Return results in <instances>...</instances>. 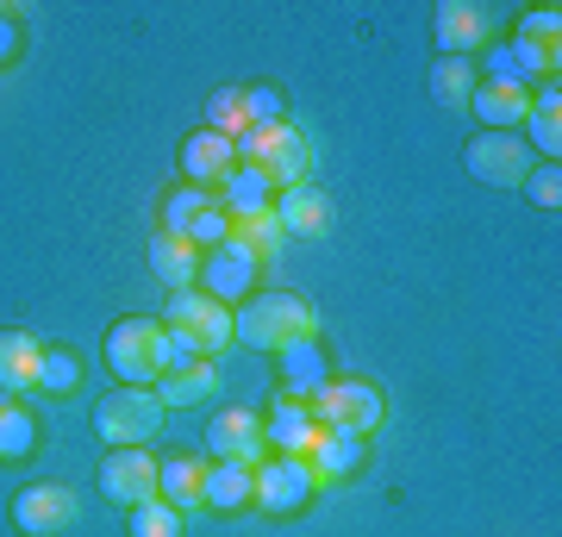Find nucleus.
I'll return each mask as SVG.
<instances>
[{
	"label": "nucleus",
	"instance_id": "obj_1",
	"mask_svg": "<svg viewBox=\"0 0 562 537\" xmlns=\"http://www.w3.org/2000/svg\"><path fill=\"white\" fill-rule=\"evenodd\" d=\"M301 338H319V313L313 300L288 294V288H269V294H250L232 313V344H250V350H288Z\"/></svg>",
	"mask_w": 562,
	"mask_h": 537
},
{
	"label": "nucleus",
	"instance_id": "obj_2",
	"mask_svg": "<svg viewBox=\"0 0 562 537\" xmlns=\"http://www.w3.org/2000/svg\"><path fill=\"white\" fill-rule=\"evenodd\" d=\"M106 369L125 388H157L162 381V318H120L106 332Z\"/></svg>",
	"mask_w": 562,
	"mask_h": 537
},
{
	"label": "nucleus",
	"instance_id": "obj_3",
	"mask_svg": "<svg viewBox=\"0 0 562 537\" xmlns=\"http://www.w3.org/2000/svg\"><path fill=\"white\" fill-rule=\"evenodd\" d=\"M162 406L150 388H113V394L94 406V432H101L113 450H125V444H144V438H157L162 432Z\"/></svg>",
	"mask_w": 562,
	"mask_h": 537
},
{
	"label": "nucleus",
	"instance_id": "obj_4",
	"mask_svg": "<svg viewBox=\"0 0 562 537\" xmlns=\"http://www.w3.org/2000/svg\"><path fill=\"white\" fill-rule=\"evenodd\" d=\"M306 413L319 418L325 432H357V438H369L375 425H382V394L369 388V381H325L319 394L306 400Z\"/></svg>",
	"mask_w": 562,
	"mask_h": 537
},
{
	"label": "nucleus",
	"instance_id": "obj_5",
	"mask_svg": "<svg viewBox=\"0 0 562 537\" xmlns=\"http://www.w3.org/2000/svg\"><path fill=\"white\" fill-rule=\"evenodd\" d=\"M162 325H169V332H181V338L194 344L206 362L220 357L225 344H232V306H220L213 294H194V288L169 294V313H162Z\"/></svg>",
	"mask_w": 562,
	"mask_h": 537
},
{
	"label": "nucleus",
	"instance_id": "obj_6",
	"mask_svg": "<svg viewBox=\"0 0 562 537\" xmlns=\"http://www.w3.org/2000/svg\"><path fill=\"white\" fill-rule=\"evenodd\" d=\"M562 13L557 7H531L519 20V32H513V57H519V69H525V88H543V81H557V63H562Z\"/></svg>",
	"mask_w": 562,
	"mask_h": 537
},
{
	"label": "nucleus",
	"instance_id": "obj_7",
	"mask_svg": "<svg viewBox=\"0 0 562 537\" xmlns=\"http://www.w3.org/2000/svg\"><path fill=\"white\" fill-rule=\"evenodd\" d=\"M313 488H319L313 462H301V457H262L257 462V500H250V506H262V513H301L306 500H313Z\"/></svg>",
	"mask_w": 562,
	"mask_h": 537
},
{
	"label": "nucleus",
	"instance_id": "obj_8",
	"mask_svg": "<svg viewBox=\"0 0 562 537\" xmlns=\"http://www.w3.org/2000/svg\"><path fill=\"white\" fill-rule=\"evenodd\" d=\"M13 525H20L25 537H63L76 525V494H69L63 481H32V488H20V500H13Z\"/></svg>",
	"mask_w": 562,
	"mask_h": 537
},
{
	"label": "nucleus",
	"instance_id": "obj_9",
	"mask_svg": "<svg viewBox=\"0 0 562 537\" xmlns=\"http://www.w3.org/2000/svg\"><path fill=\"white\" fill-rule=\"evenodd\" d=\"M206 450H213V462H250V469H257V462L269 457L262 418L250 413V406H225V413L206 425Z\"/></svg>",
	"mask_w": 562,
	"mask_h": 537
},
{
	"label": "nucleus",
	"instance_id": "obj_10",
	"mask_svg": "<svg viewBox=\"0 0 562 537\" xmlns=\"http://www.w3.org/2000/svg\"><path fill=\"white\" fill-rule=\"evenodd\" d=\"M101 494L120 500V506H144V500H157V457H150L144 444L113 450V457L101 462Z\"/></svg>",
	"mask_w": 562,
	"mask_h": 537
},
{
	"label": "nucleus",
	"instance_id": "obj_11",
	"mask_svg": "<svg viewBox=\"0 0 562 537\" xmlns=\"http://www.w3.org/2000/svg\"><path fill=\"white\" fill-rule=\"evenodd\" d=\"M469 176L487 181V188H519V181L531 176V157H525L519 138L482 132V138H469Z\"/></svg>",
	"mask_w": 562,
	"mask_h": 537
},
{
	"label": "nucleus",
	"instance_id": "obj_12",
	"mask_svg": "<svg viewBox=\"0 0 562 537\" xmlns=\"http://www.w3.org/2000/svg\"><path fill=\"white\" fill-rule=\"evenodd\" d=\"M257 269L262 262L250 257V250H238V244H220V250H201V288L220 306H232V300H250V288H257Z\"/></svg>",
	"mask_w": 562,
	"mask_h": 537
},
{
	"label": "nucleus",
	"instance_id": "obj_13",
	"mask_svg": "<svg viewBox=\"0 0 562 537\" xmlns=\"http://www.w3.org/2000/svg\"><path fill=\"white\" fill-rule=\"evenodd\" d=\"M262 438L276 444V457H313V450H319V438H325V425L313 413H306V400H288L281 394L276 400V413L262 418Z\"/></svg>",
	"mask_w": 562,
	"mask_h": 537
},
{
	"label": "nucleus",
	"instance_id": "obj_14",
	"mask_svg": "<svg viewBox=\"0 0 562 537\" xmlns=\"http://www.w3.org/2000/svg\"><path fill=\"white\" fill-rule=\"evenodd\" d=\"M276 225L288 232V238H325L331 232V200H325V188H276Z\"/></svg>",
	"mask_w": 562,
	"mask_h": 537
},
{
	"label": "nucleus",
	"instance_id": "obj_15",
	"mask_svg": "<svg viewBox=\"0 0 562 537\" xmlns=\"http://www.w3.org/2000/svg\"><path fill=\"white\" fill-rule=\"evenodd\" d=\"M487 32H494V20H487V7H475V0H443L438 7L443 57H469V51H482Z\"/></svg>",
	"mask_w": 562,
	"mask_h": 537
},
{
	"label": "nucleus",
	"instance_id": "obj_16",
	"mask_svg": "<svg viewBox=\"0 0 562 537\" xmlns=\"http://www.w3.org/2000/svg\"><path fill=\"white\" fill-rule=\"evenodd\" d=\"M238 169V144L232 138H220V132H194V138L181 144V176L194 181V188H213V181H225Z\"/></svg>",
	"mask_w": 562,
	"mask_h": 537
},
{
	"label": "nucleus",
	"instance_id": "obj_17",
	"mask_svg": "<svg viewBox=\"0 0 562 537\" xmlns=\"http://www.w3.org/2000/svg\"><path fill=\"white\" fill-rule=\"evenodd\" d=\"M44 344L32 332H0V394H38Z\"/></svg>",
	"mask_w": 562,
	"mask_h": 537
},
{
	"label": "nucleus",
	"instance_id": "obj_18",
	"mask_svg": "<svg viewBox=\"0 0 562 537\" xmlns=\"http://www.w3.org/2000/svg\"><path fill=\"white\" fill-rule=\"evenodd\" d=\"M220 206H225V220H257V213L276 206V181L262 176V169H250V163H238L220 181Z\"/></svg>",
	"mask_w": 562,
	"mask_h": 537
},
{
	"label": "nucleus",
	"instance_id": "obj_19",
	"mask_svg": "<svg viewBox=\"0 0 562 537\" xmlns=\"http://www.w3.org/2000/svg\"><path fill=\"white\" fill-rule=\"evenodd\" d=\"M276 362H281V388H288V400H313L325 381H331V369H325V350H319L313 338L276 350Z\"/></svg>",
	"mask_w": 562,
	"mask_h": 537
},
{
	"label": "nucleus",
	"instance_id": "obj_20",
	"mask_svg": "<svg viewBox=\"0 0 562 537\" xmlns=\"http://www.w3.org/2000/svg\"><path fill=\"white\" fill-rule=\"evenodd\" d=\"M250 500H257V469L250 462H213L206 469L201 506H213V513H244Z\"/></svg>",
	"mask_w": 562,
	"mask_h": 537
},
{
	"label": "nucleus",
	"instance_id": "obj_21",
	"mask_svg": "<svg viewBox=\"0 0 562 537\" xmlns=\"http://www.w3.org/2000/svg\"><path fill=\"white\" fill-rule=\"evenodd\" d=\"M150 276H157L169 294H181V288H194V276H201V250L188 238H176V232H157V238H150Z\"/></svg>",
	"mask_w": 562,
	"mask_h": 537
},
{
	"label": "nucleus",
	"instance_id": "obj_22",
	"mask_svg": "<svg viewBox=\"0 0 562 537\" xmlns=\"http://www.w3.org/2000/svg\"><path fill=\"white\" fill-rule=\"evenodd\" d=\"M469 107H475V120H482L487 132H506V125H519V120H525V107H531V88H513V81H475Z\"/></svg>",
	"mask_w": 562,
	"mask_h": 537
},
{
	"label": "nucleus",
	"instance_id": "obj_23",
	"mask_svg": "<svg viewBox=\"0 0 562 537\" xmlns=\"http://www.w3.org/2000/svg\"><path fill=\"white\" fill-rule=\"evenodd\" d=\"M201 488H206V469L194 457L157 462V500H169L176 513H201Z\"/></svg>",
	"mask_w": 562,
	"mask_h": 537
},
{
	"label": "nucleus",
	"instance_id": "obj_24",
	"mask_svg": "<svg viewBox=\"0 0 562 537\" xmlns=\"http://www.w3.org/2000/svg\"><path fill=\"white\" fill-rule=\"evenodd\" d=\"M525 132H531V144H538L543 157L557 163V150H562V94H557V81L531 88V107H525Z\"/></svg>",
	"mask_w": 562,
	"mask_h": 537
},
{
	"label": "nucleus",
	"instance_id": "obj_25",
	"mask_svg": "<svg viewBox=\"0 0 562 537\" xmlns=\"http://www.w3.org/2000/svg\"><path fill=\"white\" fill-rule=\"evenodd\" d=\"M150 394H157L162 406H201V400L220 394V369H213V362H194V369H181V376H162Z\"/></svg>",
	"mask_w": 562,
	"mask_h": 537
},
{
	"label": "nucleus",
	"instance_id": "obj_26",
	"mask_svg": "<svg viewBox=\"0 0 562 537\" xmlns=\"http://www.w3.org/2000/svg\"><path fill=\"white\" fill-rule=\"evenodd\" d=\"M32 444H38L32 413H25L13 394H0V462H25L32 457Z\"/></svg>",
	"mask_w": 562,
	"mask_h": 537
},
{
	"label": "nucleus",
	"instance_id": "obj_27",
	"mask_svg": "<svg viewBox=\"0 0 562 537\" xmlns=\"http://www.w3.org/2000/svg\"><path fill=\"white\" fill-rule=\"evenodd\" d=\"M306 462H313V476L319 481H338V476H350V469L362 462V438L357 432H325L319 450H313Z\"/></svg>",
	"mask_w": 562,
	"mask_h": 537
},
{
	"label": "nucleus",
	"instance_id": "obj_28",
	"mask_svg": "<svg viewBox=\"0 0 562 537\" xmlns=\"http://www.w3.org/2000/svg\"><path fill=\"white\" fill-rule=\"evenodd\" d=\"M262 176L276 181V188H306V181H313V144H306V132H301V125L288 132V144L276 150V163H269Z\"/></svg>",
	"mask_w": 562,
	"mask_h": 537
},
{
	"label": "nucleus",
	"instance_id": "obj_29",
	"mask_svg": "<svg viewBox=\"0 0 562 537\" xmlns=\"http://www.w3.org/2000/svg\"><path fill=\"white\" fill-rule=\"evenodd\" d=\"M225 244H238V250H250L257 262H269L288 244V232L276 225V213H257V220H232V238Z\"/></svg>",
	"mask_w": 562,
	"mask_h": 537
},
{
	"label": "nucleus",
	"instance_id": "obj_30",
	"mask_svg": "<svg viewBox=\"0 0 562 537\" xmlns=\"http://www.w3.org/2000/svg\"><path fill=\"white\" fill-rule=\"evenodd\" d=\"M431 94H438L443 107H469V94H475V69H469V57H438V69H431Z\"/></svg>",
	"mask_w": 562,
	"mask_h": 537
},
{
	"label": "nucleus",
	"instance_id": "obj_31",
	"mask_svg": "<svg viewBox=\"0 0 562 537\" xmlns=\"http://www.w3.org/2000/svg\"><path fill=\"white\" fill-rule=\"evenodd\" d=\"M288 132H294L288 120H276V125H250V132L238 138V163H250V169H269V163H276V150L288 144Z\"/></svg>",
	"mask_w": 562,
	"mask_h": 537
},
{
	"label": "nucleus",
	"instance_id": "obj_32",
	"mask_svg": "<svg viewBox=\"0 0 562 537\" xmlns=\"http://www.w3.org/2000/svg\"><path fill=\"white\" fill-rule=\"evenodd\" d=\"M206 132H220V138L238 144L244 132H250V120H244V94L238 88H220L213 94V107H206Z\"/></svg>",
	"mask_w": 562,
	"mask_h": 537
},
{
	"label": "nucleus",
	"instance_id": "obj_33",
	"mask_svg": "<svg viewBox=\"0 0 562 537\" xmlns=\"http://www.w3.org/2000/svg\"><path fill=\"white\" fill-rule=\"evenodd\" d=\"M69 388H81V357H76V350H44L38 394H69Z\"/></svg>",
	"mask_w": 562,
	"mask_h": 537
},
{
	"label": "nucleus",
	"instance_id": "obj_34",
	"mask_svg": "<svg viewBox=\"0 0 562 537\" xmlns=\"http://www.w3.org/2000/svg\"><path fill=\"white\" fill-rule=\"evenodd\" d=\"M132 537H181V513L169 500H144L132 506Z\"/></svg>",
	"mask_w": 562,
	"mask_h": 537
},
{
	"label": "nucleus",
	"instance_id": "obj_35",
	"mask_svg": "<svg viewBox=\"0 0 562 537\" xmlns=\"http://www.w3.org/2000/svg\"><path fill=\"white\" fill-rule=\"evenodd\" d=\"M519 188L531 194V206H550V213L562 206V169H557V163H543V169H531V176H525Z\"/></svg>",
	"mask_w": 562,
	"mask_h": 537
},
{
	"label": "nucleus",
	"instance_id": "obj_36",
	"mask_svg": "<svg viewBox=\"0 0 562 537\" xmlns=\"http://www.w3.org/2000/svg\"><path fill=\"white\" fill-rule=\"evenodd\" d=\"M194 362H206V357L181 338V332H169V325H162V376H181V369H194Z\"/></svg>",
	"mask_w": 562,
	"mask_h": 537
},
{
	"label": "nucleus",
	"instance_id": "obj_37",
	"mask_svg": "<svg viewBox=\"0 0 562 537\" xmlns=\"http://www.w3.org/2000/svg\"><path fill=\"white\" fill-rule=\"evenodd\" d=\"M244 94V120L250 125H276L281 120V94L276 88H238Z\"/></svg>",
	"mask_w": 562,
	"mask_h": 537
},
{
	"label": "nucleus",
	"instance_id": "obj_38",
	"mask_svg": "<svg viewBox=\"0 0 562 537\" xmlns=\"http://www.w3.org/2000/svg\"><path fill=\"white\" fill-rule=\"evenodd\" d=\"M13 57H20V20H13V13H0V69H7Z\"/></svg>",
	"mask_w": 562,
	"mask_h": 537
}]
</instances>
